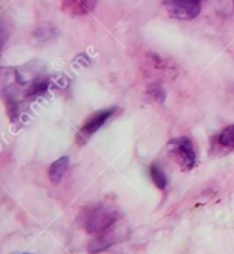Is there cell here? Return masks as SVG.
Returning a JSON list of instances; mask_svg holds the SVG:
<instances>
[{
    "mask_svg": "<svg viewBox=\"0 0 234 254\" xmlns=\"http://www.w3.org/2000/svg\"><path fill=\"white\" fill-rule=\"evenodd\" d=\"M119 217L121 214L114 206L108 203H97L88 206L81 213L80 223L89 235L97 237L112 230Z\"/></svg>",
    "mask_w": 234,
    "mask_h": 254,
    "instance_id": "cell-1",
    "label": "cell"
},
{
    "mask_svg": "<svg viewBox=\"0 0 234 254\" xmlns=\"http://www.w3.org/2000/svg\"><path fill=\"white\" fill-rule=\"evenodd\" d=\"M169 154L182 171H192L196 166L197 155L192 140L187 136H180L169 143Z\"/></svg>",
    "mask_w": 234,
    "mask_h": 254,
    "instance_id": "cell-2",
    "label": "cell"
},
{
    "mask_svg": "<svg viewBox=\"0 0 234 254\" xmlns=\"http://www.w3.org/2000/svg\"><path fill=\"white\" fill-rule=\"evenodd\" d=\"M204 0H163V7L170 17L190 21L201 12Z\"/></svg>",
    "mask_w": 234,
    "mask_h": 254,
    "instance_id": "cell-3",
    "label": "cell"
},
{
    "mask_svg": "<svg viewBox=\"0 0 234 254\" xmlns=\"http://www.w3.org/2000/svg\"><path fill=\"white\" fill-rule=\"evenodd\" d=\"M119 112L118 107H111V109H104V110H99L94 112L89 119L85 120V123L82 124L81 129L78 132V137H81L84 140L89 139L91 136L96 133L97 130L103 127V125L111 119L115 113Z\"/></svg>",
    "mask_w": 234,
    "mask_h": 254,
    "instance_id": "cell-4",
    "label": "cell"
},
{
    "mask_svg": "<svg viewBox=\"0 0 234 254\" xmlns=\"http://www.w3.org/2000/svg\"><path fill=\"white\" fill-rule=\"evenodd\" d=\"M97 0H60L62 10L73 17H82L88 15L94 11Z\"/></svg>",
    "mask_w": 234,
    "mask_h": 254,
    "instance_id": "cell-5",
    "label": "cell"
},
{
    "mask_svg": "<svg viewBox=\"0 0 234 254\" xmlns=\"http://www.w3.org/2000/svg\"><path fill=\"white\" fill-rule=\"evenodd\" d=\"M114 242H115V234H114V231L110 230L101 235L94 237V241L89 243L88 250L91 253H99V252H103L107 248H110Z\"/></svg>",
    "mask_w": 234,
    "mask_h": 254,
    "instance_id": "cell-6",
    "label": "cell"
},
{
    "mask_svg": "<svg viewBox=\"0 0 234 254\" xmlns=\"http://www.w3.org/2000/svg\"><path fill=\"white\" fill-rule=\"evenodd\" d=\"M67 168H69V158L67 157H60L59 160L55 161L48 169V178L51 180V183H59L62 178L65 176Z\"/></svg>",
    "mask_w": 234,
    "mask_h": 254,
    "instance_id": "cell-7",
    "label": "cell"
},
{
    "mask_svg": "<svg viewBox=\"0 0 234 254\" xmlns=\"http://www.w3.org/2000/svg\"><path fill=\"white\" fill-rule=\"evenodd\" d=\"M217 143L221 147L234 148V124L221 130V133L217 136Z\"/></svg>",
    "mask_w": 234,
    "mask_h": 254,
    "instance_id": "cell-8",
    "label": "cell"
},
{
    "mask_svg": "<svg viewBox=\"0 0 234 254\" xmlns=\"http://www.w3.org/2000/svg\"><path fill=\"white\" fill-rule=\"evenodd\" d=\"M149 175H151V179H152L153 184L156 186V189L159 190H166L167 187V178L164 175V172L162 171V168L158 166L156 164H152L149 166Z\"/></svg>",
    "mask_w": 234,
    "mask_h": 254,
    "instance_id": "cell-9",
    "label": "cell"
},
{
    "mask_svg": "<svg viewBox=\"0 0 234 254\" xmlns=\"http://www.w3.org/2000/svg\"><path fill=\"white\" fill-rule=\"evenodd\" d=\"M48 88V78H44V77H41V78H37L35 80L33 83L30 84V87L26 89V92H25V96L26 98H36V96H39V95L44 94Z\"/></svg>",
    "mask_w": 234,
    "mask_h": 254,
    "instance_id": "cell-10",
    "label": "cell"
}]
</instances>
